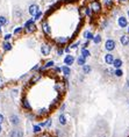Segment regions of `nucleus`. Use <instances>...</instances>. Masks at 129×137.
Listing matches in <instances>:
<instances>
[{
	"label": "nucleus",
	"instance_id": "nucleus-52",
	"mask_svg": "<svg viewBox=\"0 0 129 137\" xmlns=\"http://www.w3.org/2000/svg\"><path fill=\"white\" fill-rule=\"evenodd\" d=\"M126 85H127V87L129 88V78L127 79V81H126Z\"/></svg>",
	"mask_w": 129,
	"mask_h": 137
},
{
	"label": "nucleus",
	"instance_id": "nucleus-18",
	"mask_svg": "<svg viewBox=\"0 0 129 137\" xmlns=\"http://www.w3.org/2000/svg\"><path fill=\"white\" fill-rule=\"evenodd\" d=\"M58 123L61 126H66L68 124V118H66V115L64 113H61L58 115Z\"/></svg>",
	"mask_w": 129,
	"mask_h": 137
},
{
	"label": "nucleus",
	"instance_id": "nucleus-23",
	"mask_svg": "<svg viewBox=\"0 0 129 137\" xmlns=\"http://www.w3.org/2000/svg\"><path fill=\"white\" fill-rule=\"evenodd\" d=\"M62 73H63V76L64 77H70V74H71V69H70V66H68V65H63L62 66Z\"/></svg>",
	"mask_w": 129,
	"mask_h": 137
},
{
	"label": "nucleus",
	"instance_id": "nucleus-31",
	"mask_svg": "<svg viewBox=\"0 0 129 137\" xmlns=\"http://www.w3.org/2000/svg\"><path fill=\"white\" fill-rule=\"evenodd\" d=\"M8 24V19L5 15H0V27H4Z\"/></svg>",
	"mask_w": 129,
	"mask_h": 137
},
{
	"label": "nucleus",
	"instance_id": "nucleus-50",
	"mask_svg": "<svg viewBox=\"0 0 129 137\" xmlns=\"http://www.w3.org/2000/svg\"><path fill=\"white\" fill-rule=\"evenodd\" d=\"M18 92H19V89H13V91H12V96H15Z\"/></svg>",
	"mask_w": 129,
	"mask_h": 137
},
{
	"label": "nucleus",
	"instance_id": "nucleus-26",
	"mask_svg": "<svg viewBox=\"0 0 129 137\" xmlns=\"http://www.w3.org/2000/svg\"><path fill=\"white\" fill-rule=\"evenodd\" d=\"M81 68H83V73L84 74H90L91 72H92V66L88 65L87 63H86L84 66H81Z\"/></svg>",
	"mask_w": 129,
	"mask_h": 137
},
{
	"label": "nucleus",
	"instance_id": "nucleus-32",
	"mask_svg": "<svg viewBox=\"0 0 129 137\" xmlns=\"http://www.w3.org/2000/svg\"><path fill=\"white\" fill-rule=\"evenodd\" d=\"M18 131H19V128H13L11 129V131L8 133V137H18Z\"/></svg>",
	"mask_w": 129,
	"mask_h": 137
},
{
	"label": "nucleus",
	"instance_id": "nucleus-48",
	"mask_svg": "<svg viewBox=\"0 0 129 137\" xmlns=\"http://www.w3.org/2000/svg\"><path fill=\"white\" fill-rule=\"evenodd\" d=\"M4 86H5V78L0 76V88H1V87H4Z\"/></svg>",
	"mask_w": 129,
	"mask_h": 137
},
{
	"label": "nucleus",
	"instance_id": "nucleus-20",
	"mask_svg": "<svg viewBox=\"0 0 129 137\" xmlns=\"http://www.w3.org/2000/svg\"><path fill=\"white\" fill-rule=\"evenodd\" d=\"M123 65V61L121 58H115L113 62V64H112V66H113L114 69H121Z\"/></svg>",
	"mask_w": 129,
	"mask_h": 137
},
{
	"label": "nucleus",
	"instance_id": "nucleus-2",
	"mask_svg": "<svg viewBox=\"0 0 129 137\" xmlns=\"http://www.w3.org/2000/svg\"><path fill=\"white\" fill-rule=\"evenodd\" d=\"M9 120V124H11L12 127H14V128H16V127H20L22 123V120H21V116L19 115V114H11L8 118Z\"/></svg>",
	"mask_w": 129,
	"mask_h": 137
},
{
	"label": "nucleus",
	"instance_id": "nucleus-5",
	"mask_svg": "<svg viewBox=\"0 0 129 137\" xmlns=\"http://www.w3.org/2000/svg\"><path fill=\"white\" fill-rule=\"evenodd\" d=\"M116 49V42L113 38H107L105 42V50L107 52H112Z\"/></svg>",
	"mask_w": 129,
	"mask_h": 137
},
{
	"label": "nucleus",
	"instance_id": "nucleus-38",
	"mask_svg": "<svg viewBox=\"0 0 129 137\" xmlns=\"http://www.w3.org/2000/svg\"><path fill=\"white\" fill-rule=\"evenodd\" d=\"M64 54H65V52H64V49L62 48V47H59V48L56 50V55H57V56H63Z\"/></svg>",
	"mask_w": 129,
	"mask_h": 137
},
{
	"label": "nucleus",
	"instance_id": "nucleus-40",
	"mask_svg": "<svg viewBox=\"0 0 129 137\" xmlns=\"http://www.w3.org/2000/svg\"><path fill=\"white\" fill-rule=\"evenodd\" d=\"M12 38H13V34H11V33L5 34V36H4V41H11Z\"/></svg>",
	"mask_w": 129,
	"mask_h": 137
},
{
	"label": "nucleus",
	"instance_id": "nucleus-59",
	"mask_svg": "<svg viewBox=\"0 0 129 137\" xmlns=\"http://www.w3.org/2000/svg\"><path fill=\"white\" fill-rule=\"evenodd\" d=\"M101 137H108V136H105V135H104V136H101Z\"/></svg>",
	"mask_w": 129,
	"mask_h": 137
},
{
	"label": "nucleus",
	"instance_id": "nucleus-53",
	"mask_svg": "<svg viewBox=\"0 0 129 137\" xmlns=\"http://www.w3.org/2000/svg\"><path fill=\"white\" fill-rule=\"evenodd\" d=\"M118 1H119V2H127L128 0H118Z\"/></svg>",
	"mask_w": 129,
	"mask_h": 137
},
{
	"label": "nucleus",
	"instance_id": "nucleus-25",
	"mask_svg": "<svg viewBox=\"0 0 129 137\" xmlns=\"http://www.w3.org/2000/svg\"><path fill=\"white\" fill-rule=\"evenodd\" d=\"M86 59H87V58H85V57H83L80 55V56H78L76 58V62H77V64H78L79 66H84L86 64Z\"/></svg>",
	"mask_w": 129,
	"mask_h": 137
},
{
	"label": "nucleus",
	"instance_id": "nucleus-22",
	"mask_svg": "<svg viewBox=\"0 0 129 137\" xmlns=\"http://www.w3.org/2000/svg\"><path fill=\"white\" fill-rule=\"evenodd\" d=\"M42 127L40 126L38 123H35V124H33V128H31V133L34 134V135H37V134H41L42 133Z\"/></svg>",
	"mask_w": 129,
	"mask_h": 137
},
{
	"label": "nucleus",
	"instance_id": "nucleus-30",
	"mask_svg": "<svg viewBox=\"0 0 129 137\" xmlns=\"http://www.w3.org/2000/svg\"><path fill=\"white\" fill-rule=\"evenodd\" d=\"M27 119H28L29 122H33L37 119V116H36L35 113H33V112H28V114H27Z\"/></svg>",
	"mask_w": 129,
	"mask_h": 137
},
{
	"label": "nucleus",
	"instance_id": "nucleus-14",
	"mask_svg": "<svg viewBox=\"0 0 129 137\" xmlns=\"http://www.w3.org/2000/svg\"><path fill=\"white\" fill-rule=\"evenodd\" d=\"M1 49L4 52H8L13 49V44L11 43V41H4L1 43Z\"/></svg>",
	"mask_w": 129,
	"mask_h": 137
},
{
	"label": "nucleus",
	"instance_id": "nucleus-12",
	"mask_svg": "<svg viewBox=\"0 0 129 137\" xmlns=\"http://www.w3.org/2000/svg\"><path fill=\"white\" fill-rule=\"evenodd\" d=\"M114 59H115V56H114L112 52H107V54L104 56V61H105V63L107 64V65H112Z\"/></svg>",
	"mask_w": 129,
	"mask_h": 137
},
{
	"label": "nucleus",
	"instance_id": "nucleus-16",
	"mask_svg": "<svg viewBox=\"0 0 129 137\" xmlns=\"http://www.w3.org/2000/svg\"><path fill=\"white\" fill-rule=\"evenodd\" d=\"M38 11H40V6H38L37 4H31L30 6L28 7V13L30 14L31 16L35 15V14H36Z\"/></svg>",
	"mask_w": 129,
	"mask_h": 137
},
{
	"label": "nucleus",
	"instance_id": "nucleus-42",
	"mask_svg": "<svg viewBox=\"0 0 129 137\" xmlns=\"http://www.w3.org/2000/svg\"><path fill=\"white\" fill-rule=\"evenodd\" d=\"M105 72H106V73H107L108 74V76H114V70L113 69H106L105 70Z\"/></svg>",
	"mask_w": 129,
	"mask_h": 137
},
{
	"label": "nucleus",
	"instance_id": "nucleus-15",
	"mask_svg": "<svg viewBox=\"0 0 129 137\" xmlns=\"http://www.w3.org/2000/svg\"><path fill=\"white\" fill-rule=\"evenodd\" d=\"M38 124L42 127V128H47V129H49V128H51V126H53V119L47 118L46 120H43L42 122H40Z\"/></svg>",
	"mask_w": 129,
	"mask_h": 137
},
{
	"label": "nucleus",
	"instance_id": "nucleus-3",
	"mask_svg": "<svg viewBox=\"0 0 129 137\" xmlns=\"http://www.w3.org/2000/svg\"><path fill=\"white\" fill-rule=\"evenodd\" d=\"M90 7H91L93 13H95V14L101 13V11H102V5H101V2L99 1V0H93V1H91Z\"/></svg>",
	"mask_w": 129,
	"mask_h": 137
},
{
	"label": "nucleus",
	"instance_id": "nucleus-7",
	"mask_svg": "<svg viewBox=\"0 0 129 137\" xmlns=\"http://www.w3.org/2000/svg\"><path fill=\"white\" fill-rule=\"evenodd\" d=\"M74 62H76V57H74L73 55H71V54H66L65 56H64V59H63L64 65L71 66V65H73V64H74Z\"/></svg>",
	"mask_w": 129,
	"mask_h": 137
},
{
	"label": "nucleus",
	"instance_id": "nucleus-24",
	"mask_svg": "<svg viewBox=\"0 0 129 137\" xmlns=\"http://www.w3.org/2000/svg\"><path fill=\"white\" fill-rule=\"evenodd\" d=\"M83 37L85 40H88V41H92L93 40V37H94V34L92 33V31H90V30H85L83 33Z\"/></svg>",
	"mask_w": 129,
	"mask_h": 137
},
{
	"label": "nucleus",
	"instance_id": "nucleus-17",
	"mask_svg": "<svg viewBox=\"0 0 129 137\" xmlns=\"http://www.w3.org/2000/svg\"><path fill=\"white\" fill-rule=\"evenodd\" d=\"M42 29H43V33L47 35V36H51V28L49 26L48 21H43L42 22Z\"/></svg>",
	"mask_w": 129,
	"mask_h": 137
},
{
	"label": "nucleus",
	"instance_id": "nucleus-21",
	"mask_svg": "<svg viewBox=\"0 0 129 137\" xmlns=\"http://www.w3.org/2000/svg\"><path fill=\"white\" fill-rule=\"evenodd\" d=\"M22 11L20 8H16V9H14L13 11V19L14 20H16V21H18V20H21L22 19Z\"/></svg>",
	"mask_w": 129,
	"mask_h": 137
},
{
	"label": "nucleus",
	"instance_id": "nucleus-57",
	"mask_svg": "<svg viewBox=\"0 0 129 137\" xmlns=\"http://www.w3.org/2000/svg\"><path fill=\"white\" fill-rule=\"evenodd\" d=\"M127 16H128V19H129V9L127 11Z\"/></svg>",
	"mask_w": 129,
	"mask_h": 137
},
{
	"label": "nucleus",
	"instance_id": "nucleus-13",
	"mask_svg": "<svg viewBox=\"0 0 129 137\" xmlns=\"http://www.w3.org/2000/svg\"><path fill=\"white\" fill-rule=\"evenodd\" d=\"M55 89H56V92L58 94H63L64 92H65V89H66V86H65V84L64 83H62V81H59V83H56V85H55Z\"/></svg>",
	"mask_w": 129,
	"mask_h": 137
},
{
	"label": "nucleus",
	"instance_id": "nucleus-8",
	"mask_svg": "<svg viewBox=\"0 0 129 137\" xmlns=\"http://www.w3.org/2000/svg\"><path fill=\"white\" fill-rule=\"evenodd\" d=\"M118 26L121 29H126L128 27V19L125 15H121L118 17Z\"/></svg>",
	"mask_w": 129,
	"mask_h": 137
},
{
	"label": "nucleus",
	"instance_id": "nucleus-4",
	"mask_svg": "<svg viewBox=\"0 0 129 137\" xmlns=\"http://www.w3.org/2000/svg\"><path fill=\"white\" fill-rule=\"evenodd\" d=\"M40 49H41L42 56H49L51 50H53V44L48 43V42H44V43H42V45Z\"/></svg>",
	"mask_w": 129,
	"mask_h": 137
},
{
	"label": "nucleus",
	"instance_id": "nucleus-39",
	"mask_svg": "<svg viewBox=\"0 0 129 137\" xmlns=\"http://www.w3.org/2000/svg\"><path fill=\"white\" fill-rule=\"evenodd\" d=\"M40 68H41V64H40V63H37L35 66H33V68L30 69V72H38Z\"/></svg>",
	"mask_w": 129,
	"mask_h": 137
},
{
	"label": "nucleus",
	"instance_id": "nucleus-29",
	"mask_svg": "<svg viewBox=\"0 0 129 137\" xmlns=\"http://www.w3.org/2000/svg\"><path fill=\"white\" fill-rule=\"evenodd\" d=\"M80 55H81L83 57H85V58H88V57L91 56V51L88 50V49L81 48V49H80Z\"/></svg>",
	"mask_w": 129,
	"mask_h": 137
},
{
	"label": "nucleus",
	"instance_id": "nucleus-55",
	"mask_svg": "<svg viewBox=\"0 0 129 137\" xmlns=\"http://www.w3.org/2000/svg\"><path fill=\"white\" fill-rule=\"evenodd\" d=\"M127 34L129 35V24H128V27H127Z\"/></svg>",
	"mask_w": 129,
	"mask_h": 137
},
{
	"label": "nucleus",
	"instance_id": "nucleus-19",
	"mask_svg": "<svg viewBox=\"0 0 129 137\" xmlns=\"http://www.w3.org/2000/svg\"><path fill=\"white\" fill-rule=\"evenodd\" d=\"M120 43L122 44L123 47H127L129 44V35L128 34H123L120 36Z\"/></svg>",
	"mask_w": 129,
	"mask_h": 137
},
{
	"label": "nucleus",
	"instance_id": "nucleus-58",
	"mask_svg": "<svg viewBox=\"0 0 129 137\" xmlns=\"http://www.w3.org/2000/svg\"><path fill=\"white\" fill-rule=\"evenodd\" d=\"M1 31H2V29H1V27H0V34H1Z\"/></svg>",
	"mask_w": 129,
	"mask_h": 137
},
{
	"label": "nucleus",
	"instance_id": "nucleus-33",
	"mask_svg": "<svg viewBox=\"0 0 129 137\" xmlns=\"http://www.w3.org/2000/svg\"><path fill=\"white\" fill-rule=\"evenodd\" d=\"M84 12H85V15L86 16H88V17H93V12H92V9H91V7H85L84 8Z\"/></svg>",
	"mask_w": 129,
	"mask_h": 137
},
{
	"label": "nucleus",
	"instance_id": "nucleus-46",
	"mask_svg": "<svg viewBox=\"0 0 129 137\" xmlns=\"http://www.w3.org/2000/svg\"><path fill=\"white\" fill-rule=\"evenodd\" d=\"M53 69L56 73H62V68H59V66H54Z\"/></svg>",
	"mask_w": 129,
	"mask_h": 137
},
{
	"label": "nucleus",
	"instance_id": "nucleus-27",
	"mask_svg": "<svg viewBox=\"0 0 129 137\" xmlns=\"http://www.w3.org/2000/svg\"><path fill=\"white\" fill-rule=\"evenodd\" d=\"M102 4H104V6H105L106 8L109 9L114 6V0H102Z\"/></svg>",
	"mask_w": 129,
	"mask_h": 137
},
{
	"label": "nucleus",
	"instance_id": "nucleus-56",
	"mask_svg": "<svg viewBox=\"0 0 129 137\" xmlns=\"http://www.w3.org/2000/svg\"><path fill=\"white\" fill-rule=\"evenodd\" d=\"M1 61H2V55H0V63H1Z\"/></svg>",
	"mask_w": 129,
	"mask_h": 137
},
{
	"label": "nucleus",
	"instance_id": "nucleus-49",
	"mask_svg": "<svg viewBox=\"0 0 129 137\" xmlns=\"http://www.w3.org/2000/svg\"><path fill=\"white\" fill-rule=\"evenodd\" d=\"M70 51H71V49H70V47H66V48H64V52H65V54H70Z\"/></svg>",
	"mask_w": 129,
	"mask_h": 137
},
{
	"label": "nucleus",
	"instance_id": "nucleus-35",
	"mask_svg": "<svg viewBox=\"0 0 129 137\" xmlns=\"http://www.w3.org/2000/svg\"><path fill=\"white\" fill-rule=\"evenodd\" d=\"M23 31V27H16V28H14V31H13V35H15V36H18Z\"/></svg>",
	"mask_w": 129,
	"mask_h": 137
},
{
	"label": "nucleus",
	"instance_id": "nucleus-60",
	"mask_svg": "<svg viewBox=\"0 0 129 137\" xmlns=\"http://www.w3.org/2000/svg\"><path fill=\"white\" fill-rule=\"evenodd\" d=\"M128 107H129V101H128Z\"/></svg>",
	"mask_w": 129,
	"mask_h": 137
},
{
	"label": "nucleus",
	"instance_id": "nucleus-45",
	"mask_svg": "<svg viewBox=\"0 0 129 137\" xmlns=\"http://www.w3.org/2000/svg\"><path fill=\"white\" fill-rule=\"evenodd\" d=\"M28 74H29V73H24V74H22L21 77H19V79H18V80H19V81H22V80H24V79H26V78H28Z\"/></svg>",
	"mask_w": 129,
	"mask_h": 137
},
{
	"label": "nucleus",
	"instance_id": "nucleus-9",
	"mask_svg": "<svg viewBox=\"0 0 129 137\" xmlns=\"http://www.w3.org/2000/svg\"><path fill=\"white\" fill-rule=\"evenodd\" d=\"M49 113H50V109L47 108V107H42V108H38L36 110V116L37 118H44V116H48Z\"/></svg>",
	"mask_w": 129,
	"mask_h": 137
},
{
	"label": "nucleus",
	"instance_id": "nucleus-54",
	"mask_svg": "<svg viewBox=\"0 0 129 137\" xmlns=\"http://www.w3.org/2000/svg\"><path fill=\"white\" fill-rule=\"evenodd\" d=\"M2 134V126H0V135Z\"/></svg>",
	"mask_w": 129,
	"mask_h": 137
},
{
	"label": "nucleus",
	"instance_id": "nucleus-44",
	"mask_svg": "<svg viewBox=\"0 0 129 137\" xmlns=\"http://www.w3.org/2000/svg\"><path fill=\"white\" fill-rule=\"evenodd\" d=\"M90 45V41L88 40H85V42L83 43V45H81V48H84V49H87V47Z\"/></svg>",
	"mask_w": 129,
	"mask_h": 137
},
{
	"label": "nucleus",
	"instance_id": "nucleus-36",
	"mask_svg": "<svg viewBox=\"0 0 129 137\" xmlns=\"http://www.w3.org/2000/svg\"><path fill=\"white\" fill-rule=\"evenodd\" d=\"M80 44H81L80 41H76V42H73V43H71L69 47H70L71 50H73V49H77V48H78V47L80 45Z\"/></svg>",
	"mask_w": 129,
	"mask_h": 137
},
{
	"label": "nucleus",
	"instance_id": "nucleus-43",
	"mask_svg": "<svg viewBox=\"0 0 129 137\" xmlns=\"http://www.w3.org/2000/svg\"><path fill=\"white\" fill-rule=\"evenodd\" d=\"M65 109H66V103L63 102V103H62V106L59 107V112H61V113H64V110H65Z\"/></svg>",
	"mask_w": 129,
	"mask_h": 137
},
{
	"label": "nucleus",
	"instance_id": "nucleus-28",
	"mask_svg": "<svg viewBox=\"0 0 129 137\" xmlns=\"http://www.w3.org/2000/svg\"><path fill=\"white\" fill-rule=\"evenodd\" d=\"M92 41H93V43L95 44V45H98V44L101 43V41H102V37H101L100 34H96V35H94V37H93Z\"/></svg>",
	"mask_w": 129,
	"mask_h": 137
},
{
	"label": "nucleus",
	"instance_id": "nucleus-61",
	"mask_svg": "<svg viewBox=\"0 0 129 137\" xmlns=\"http://www.w3.org/2000/svg\"><path fill=\"white\" fill-rule=\"evenodd\" d=\"M128 47H129V44H128Z\"/></svg>",
	"mask_w": 129,
	"mask_h": 137
},
{
	"label": "nucleus",
	"instance_id": "nucleus-37",
	"mask_svg": "<svg viewBox=\"0 0 129 137\" xmlns=\"http://www.w3.org/2000/svg\"><path fill=\"white\" fill-rule=\"evenodd\" d=\"M42 15H43V13H42L41 11H38V12H37V13L35 14V15L33 16V20H34V21H37V20H40V19H41Z\"/></svg>",
	"mask_w": 129,
	"mask_h": 137
},
{
	"label": "nucleus",
	"instance_id": "nucleus-41",
	"mask_svg": "<svg viewBox=\"0 0 129 137\" xmlns=\"http://www.w3.org/2000/svg\"><path fill=\"white\" fill-rule=\"evenodd\" d=\"M108 26H109V21H108V20H105V21L101 23V29H106Z\"/></svg>",
	"mask_w": 129,
	"mask_h": 137
},
{
	"label": "nucleus",
	"instance_id": "nucleus-6",
	"mask_svg": "<svg viewBox=\"0 0 129 137\" xmlns=\"http://www.w3.org/2000/svg\"><path fill=\"white\" fill-rule=\"evenodd\" d=\"M20 103H21V108L23 109V110L33 112L31 105H30V102H29V100H28V98H27V96H22V98H21V101H20Z\"/></svg>",
	"mask_w": 129,
	"mask_h": 137
},
{
	"label": "nucleus",
	"instance_id": "nucleus-11",
	"mask_svg": "<svg viewBox=\"0 0 129 137\" xmlns=\"http://www.w3.org/2000/svg\"><path fill=\"white\" fill-rule=\"evenodd\" d=\"M42 76H43V74H41V73H38V72H36L35 74H33V76L30 77V79H29L28 84H29V85H34V84H36L37 81L41 80Z\"/></svg>",
	"mask_w": 129,
	"mask_h": 137
},
{
	"label": "nucleus",
	"instance_id": "nucleus-51",
	"mask_svg": "<svg viewBox=\"0 0 129 137\" xmlns=\"http://www.w3.org/2000/svg\"><path fill=\"white\" fill-rule=\"evenodd\" d=\"M38 137H50V136H49L48 134H41V135H40Z\"/></svg>",
	"mask_w": 129,
	"mask_h": 137
},
{
	"label": "nucleus",
	"instance_id": "nucleus-10",
	"mask_svg": "<svg viewBox=\"0 0 129 137\" xmlns=\"http://www.w3.org/2000/svg\"><path fill=\"white\" fill-rule=\"evenodd\" d=\"M70 40V37H55L54 38V42L59 47H63V45H66Z\"/></svg>",
	"mask_w": 129,
	"mask_h": 137
},
{
	"label": "nucleus",
	"instance_id": "nucleus-47",
	"mask_svg": "<svg viewBox=\"0 0 129 137\" xmlns=\"http://www.w3.org/2000/svg\"><path fill=\"white\" fill-rule=\"evenodd\" d=\"M4 123H5V116H4V114L0 113V126H2Z\"/></svg>",
	"mask_w": 129,
	"mask_h": 137
},
{
	"label": "nucleus",
	"instance_id": "nucleus-34",
	"mask_svg": "<svg viewBox=\"0 0 129 137\" xmlns=\"http://www.w3.org/2000/svg\"><path fill=\"white\" fill-rule=\"evenodd\" d=\"M114 76H115L116 78H121V77L123 76L122 69H114Z\"/></svg>",
	"mask_w": 129,
	"mask_h": 137
},
{
	"label": "nucleus",
	"instance_id": "nucleus-1",
	"mask_svg": "<svg viewBox=\"0 0 129 137\" xmlns=\"http://www.w3.org/2000/svg\"><path fill=\"white\" fill-rule=\"evenodd\" d=\"M37 27L35 24V21L33 19H28L23 24V30L26 31L27 34H33L34 31H36Z\"/></svg>",
	"mask_w": 129,
	"mask_h": 137
}]
</instances>
